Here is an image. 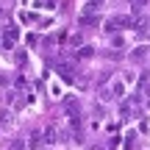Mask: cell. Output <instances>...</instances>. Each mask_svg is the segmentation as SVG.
Wrapping results in <instances>:
<instances>
[{
	"label": "cell",
	"mask_w": 150,
	"mask_h": 150,
	"mask_svg": "<svg viewBox=\"0 0 150 150\" xmlns=\"http://www.w3.org/2000/svg\"><path fill=\"white\" fill-rule=\"evenodd\" d=\"M122 28H136V20L134 17H125V14H114L106 20V33H117Z\"/></svg>",
	"instance_id": "6da1fadb"
},
{
	"label": "cell",
	"mask_w": 150,
	"mask_h": 150,
	"mask_svg": "<svg viewBox=\"0 0 150 150\" xmlns=\"http://www.w3.org/2000/svg\"><path fill=\"white\" fill-rule=\"evenodd\" d=\"M56 72H59V78L64 81V83H78V81H81L78 67L70 64V61H56Z\"/></svg>",
	"instance_id": "7a4b0ae2"
},
{
	"label": "cell",
	"mask_w": 150,
	"mask_h": 150,
	"mask_svg": "<svg viewBox=\"0 0 150 150\" xmlns=\"http://www.w3.org/2000/svg\"><path fill=\"white\" fill-rule=\"evenodd\" d=\"M125 97V83L122 81H114L108 89H103V100H122Z\"/></svg>",
	"instance_id": "3957f363"
},
{
	"label": "cell",
	"mask_w": 150,
	"mask_h": 150,
	"mask_svg": "<svg viewBox=\"0 0 150 150\" xmlns=\"http://www.w3.org/2000/svg\"><path fill=\"white\" fill-rule=\"evenodd\" d=\"M17 36H20L17 25H8V28L3 31V47H6V50H14V45H17Z\"/></svg>",
	"instance_id": "277c9868"
},
{
	"label": "cell",
	"mask_w": 150,
	"mask_h": 150,
	"mask_svg": "<svg viewBox=\"0 0 150 150\" xmlns=\"http://www.w3.org/2000/svg\"><path fill=\"white\" fill-rule=\"evenodd\" d=\"M25 145H28V150H39V147L45 145V139H42V131H36V128H33L31 134L25 136Z\"/></svg>",
	"instance_id": "5b68a950"
},
{
	"label": "cell",
	"mask_w": 150,
	"mask_h": 150,
	"mask_svg": "<svg viewBox=\"0 0 150 150\" xmlns=\"http://www.w3.org/2000/svg\"><path fill=\"white\" fill-rule=\"evenodd\" d=\"M78 25L81 28H97V25H100V14H81L78 17Z\"/></svg>",
	"instance_id": "8992f818"
},
{
	"label": "cell",
	"mask_w": 150,
	"mask_h": 150,
	"mask_svg": "<svg viewBox=\"0 0 150 150\" xmlns=\"http://www.w3.org/2000/svg\"><path fill=\"white\" fill-rule=\"evenodd\" d=\"M147 56H150L147 45H139V47L131 50V61H134V64H142V61H147Z\"/></svg>",
	"instance_id": "52a82bcc"
},
{
	"label": "cell",
	"mask_w": 150,
	"mask_h": 150,
	"mask_svg": "<svg viewBox=\"0 0 150 150\" xmlns=\"http://www.w3.org/2000/svg\"><path fill=\"white\" fill-rule=\"evenodd\" d=\"M100 11H103V0H86L83 14H100Z\"/></svg>",
	"instance_id": "ba28073f"
},
{
	"label": "cell",
	"mask_w": 150,
	"mask_h": 150,
	"mask_svg": "<svg viewBox=\"0 0 150 150\" xmlns=\"http://www.w3.org/2000/svg\"><path fill=\"white\" fill-rule=\"evenodd\" d=\"M92 56H95V47H89V45L75 50V61H86V59H92Z\"/></svg>",
	"instance_id": "9c48e42d"
},
{
	"label": "cell",
	"mask_w": 150,
	"mask_h": 150,
	"mask_svg": "<svg viewBox=\"0 0 150 150\" xmlns=\"http://www.w3.org/2000/svg\"><path fill=\"white\" fill-rule=\"evenodd\" d=\"M136 139H139V134H136V131L125 134V145H122V150H136Z\"/></svg>",
	"instance_id": "30bf717a"
},
{
	"label": "cell",
	"mask_w": 150,
	"mask_h": 150,
	"mask_svg": "<svg viewBox=\"0 0 150 150\" xmlns=\"http://www.w3.org/2000/svg\"><path fill=\"white\" fill-rule=\"evenodd\" d=\"M131 108H134V103L122 97V100H120V114H122V117H120V120H128L131 117Z\"/></svg>",
	"instance_id": "8fae6325"
},
{
	"label": "cell",
	"mask_w": 150,
	"mask_h": 150,
	"mask_svg": "<svg viewBox=\"0 0 150 150\" xmlns=\"http://www.w3.org/2000/svg\"><path fill=\"white\" fill-rule=\"evenodd\" d=\"M11 122H14V114H11L8 108H3V111H0V125H3V128H8Z\"/></svg>",
	"instance_id": "7c38bea8"
},
{
	"label": "cell",
	"mask_w": 150,
	"mask_h": 150,
	"mask_svg": "<svg viewBox=\"0 0 150 150\" xmlns=\"http://www.w3.org/2000/svg\"><path fill=\"white\" fill-rule=\"evenodd\" d=\"M147 3H150V0H131V11H134V14H142Z\"/></svg>",
	"instance_id": "4fadbf2b"
},
{
	"label": "cell",
	"mask_w": 150,
	"mask_h": 150,
	"mask_svg": "<svg viewBox=\"0 0 150 150\" xmlns=\"http://www.w3.org/2000/svg\"><path fill=\"white\" fill-rule=\"evenodd\" d=\"M8 150H28V145H25V139H11Z\"/></svg>",
	"instance_id": "5bb4252c"
},
{
	"label": "cell",
	"mask_w": 150,
	"mask_h": 150,
	"mask_svg": "<svg viewBox=\"0 0 150 150\" xmlns=\"http://www.w3.org/2000/svg\"><path fill=\"white\" fill-rule=\"evenodd\" d=\"M45 142H47V145H50V142H56V136H59V131H56V128H47V131H45Z\"/></svg>",
	"instance_id": "9a60e30c"
},
{
	"label": "cell",
	"mask_w": 150,
	"mask_h": 150,
	"mask_svg": "<svg viewBox=\"0 0 150 150\" xmlns=\"http://www.w3.org/2000/svg\"><path fill=\"white\" fill-rule=\"evenodd\" d=\"M111 45H114V47H125V39L117 36V33H111Z\"/></svg>",
	"instance_id": "2e32d148"
},
{
	"label": "cell",
	"mask_w": 150,
	"mask_h": 150,
	"mask_svg": "<svg viewBox=\"0 0 150 150\" xmlns=\"http://www.w3.org/2000/svg\"><path fill=\"white\" fill-rule=\"evenodd\" d=\"M22 3H28V0H22Z\"/></svg>",
	"instance_id": "e0dca14e"
}]
</instances>
